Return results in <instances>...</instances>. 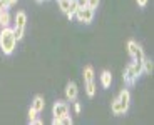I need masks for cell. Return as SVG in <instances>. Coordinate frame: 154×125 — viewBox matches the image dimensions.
I'll list each match as a JSON object with an SVG mask.
<instances>
[{
    "mask_svg": "<svg viewBox=\"0 0 154 125\" xmlns=\"http://www.w3.org/2000/svg\"><path fill=\"white\" fill-rule=\"evenodd\" d=\"M17 40L15 35H14V30L10 27H4L2 32H0V49L4 52V55H12L14 50H15Z\"/></svg>",
    "mask_w": 154,
    "mask_h": 125,
    "instance_id": "obj_1",
    "label": "cell"
},
{
    "mask_svg": "<svg viewBox=\"0 0 154 125\" xmlns=\"http://www.w3.org/2000/svg\"><path fill=\"white\" fill-rule=\"evenodd\" d=\"M84 83H85V94L92 99L96 95V82H94V68L92 65L84 67Z\"/></svg>",
    "mask_w": 154,
    "mask_h": 125,
    "instance_id": "obj_2",
    "label": "cell"
},
{
    "mask_svg": "<svg viewBox=\"0 0 154 125\" xmlns=\"http://www.w3.org/2000/svg\"><path fill=\"white\" fill-rule=\"evenodd\" d=\"M127 52H129V55H131L132 62H143L144 60V50L136 40L127 42Z\"/></svg>",
    "mask_w": 154,
    "mask_h": 125,
    "instance_id": "obj_3",
    "label": "cell"
},
{
    "mask_svg": "<svg viewBox=\"0 0 154 125\" xmlns=\"http://www.w3.org/2000/svg\"><path fill=\"white\" fill-rule=\"evenodd\" d=\"M94 13H96V10L85 5V7H82V8H77L74 17H75L81 23H91L94 20Z\"/></svg>",
    "mask_w": 154,
    "mask_h": 125,
    "instance_id": "obj_4",
    "label": "cell"
},
{
    "mask_svg": "<svg viewBox=\"0 0 154 125\" xmlns=\"http://www.w3.org/2000/svg\"><path fill=\"white\" fill-rule=\"evenodd\" d=\"M117 102H119L121 112H122V115H124L127 110H129V103H131V94H129L127 88H122V90H121L119 97H117Z\"/></svg>",
    "mask_w": 154,
    "mask_h": 125,
    "instance_id": "obj_5",
    "label": "cell"
},
{
    "mask_svg": "<svg viewBox=\"0 0 154 125\" xmlns=\"http://www.w3.org/2000/svg\"><path fill=\"white\" fill-rule=\"evenodd\" d=\"M69 114V107H67V103H64V102H55L54 103V107H52V115L54 117H57V118H60V117H64V115H67Z\"/></svg>",
    "mask_w": 154,
    "mask_h": 125,
    "instance_id": "obj_6",
    "label": "cell"
},
{
    "mask_svg": "<svg viewBox=\"0 0 154 125\" xmlns=\"http://www.w3.org/2000/svg\"><path fill=\"white\" fill-rule=\"evenodd\" d=\"M122 79H124V82L127 83V85H134L136 83V80H137V77H136V73H134V70H132V65L129 64L126 67V70H124V75H122Z\"/></svg>",
    "mask_w": 154,
    "mask_h": 125,
    "instance_id": "obj_7",
    "label": "cell"
},
{
    "mask_svg": "<svg viewBox=\"0 0 154 125\" xmlns=\"http://www.w3.org/2000/svg\"><path fill=\"white\" fill-rule=\"evenodd\" d=\"M77 92H79L77 90V85L74 82H69L67 83V87H66V99L74 102V100L77 99Z\"/></svg>",
    "mask_w": 154,
    "mask_h": 125,
    "instance_id": "obj_8",
    "label": "cell"
},
{
    "mask_svg": "<svg viewBox=\"0 0 154 125\" xmlns=\"http://www.w3.org/2000/svg\"><path fill=\"white\" fill-rule=\"evenodd\" d=\"M30 107L37 112V114H40V112L44 110V107H45V102H44L42 95H35L34 100H32V103H30Z\"/></svg>",
    "mask_w": 154,
    "mask_h": 125,
    "instance_id": "obj_9",
    "label": "cell"
},
{
    "mask_svg": "<svg viewBox=\"0 0 154 125\" xmlns=\"http://www.w3.org/2000/svg\"><path fill=\"white\" fill-rule=\"evenodd\" d=\"M111 83H112V75L109 70H102L100 73V85L104 88H111Z\"/></svg>",
    "mask_w": 154,
    "mask_h": 125,
    "instance_id": "obj_10",
    "label": "cell"
},
{
    "mask_svg": "<svg viewBox=\"0 0 154 125\" xmlns=\"http://www.w3.org/2000/svg\"><path fill=\"white\" fill-rule=\"evenodd\" d=\"M25 25H27V15H25V12H17L15 15V27H22V28H25Z\"/></svg>",
    "mask_w": 154,
    "mask_h": 125,
    "instance_id": "obj_11",
    "label": "cell"
},
{
    "mask_svg": "<svg viewBox=\"0 0 154 125\" xmlns=\"http://www.w3.org/2000/svg\"><path fill=\"white\" fill-rule=\"evenodd\" d=\"M10 13H8V10H2L0 12V27L4 28V27H10Z\"/></svg>",
    "mask_w": 154,
    "mask_h": 125,
    "instance_id": "obj_12",
    "label": "cell"
},
{
    "mask_svg": "<svg viewBox=\"0 0 154 125\" xmlns=\"http://www.w3.org/2000/svg\"><path fill=\"white\" fill-rule=\"evenodd\" d=\"M141 65H143V72H144V73H147V75H151V73H152L154 64H152V60H151V58H146V57H144V60L141 62Z\"/></svg>",
    "mask_w": 154,
    "mask_h": 125,
    "instance_id": "obj_13",
    "label": "cell"
},
{
    "mask_svg": "<svg viewBox=\"0 0 154 125\" xmlns=\"http://www.w3.org/2000/svg\"><path fill=\"white\" fill-rule=\"evenodd\" d=\"M12 30H14V35H15V40H17V42H19V40H22V38H23V34H25V28H22V27H14Z\"/></svg>",
    "mask_w": 154,
    "mask_h": 125,
    "instance_id": "obj_14",
    "label": "cell"
},
{
    "mask_svg": "<svg viewBox=\"0 0 154 125\" xmlns=\"http://www.w3.org/2000/svg\"><path fill=\"white\" fill-rule=\"evenodd\" d=\"M77 8H79V7L75 5V2H72V4H70V8L66 12V15H67V19H69V20H72V19H74V15H75Z\"/></svg>",
    "mask_w": 154,
    "mask_h": 125,
    "instance_id": "obj_15",
    "label": "cell"
},
{
    "mask_svg": "<svg viewBox=\"0 0 154 125\" xmlns=\"http://www.w3.org/2000/svg\"><path fill=\"white\" fill-rule=\"evenodd\" d=\"M111 109H112V114H114V115H122V112H121V107H119V102H117V99L112 100Z\"/></svg>",
    "mask_w": 154,
    "mask_h": 125,
    "instance_id": "obj_16",
    "label": "cell"
},
{
    "mask_svg": "<svg viewBox=\"0 0 154 125\" xmlns=\"http://www.w3.org/2000/svg\"><path fill=\"white\" fill-rule=\"evenodd\" d=\"M70 4H72L70 0H59V8H60L64 13H66V12L70 8Z\"/></svg>",
    "mask_w": 154,
    "mask_h": 125,
    "instance_id": "obj_17",
    "label": "cell"
},
{
    "mask_svg": "<svg viewBox=\"0 0 154 125\" xmlns=\"http://www.w3.org/2000/svg\"><path fill=\"white\" fill-rule=\"evenodd\" d=\"M59 120H60V125H70V124H72V118H70L69 114L64 115V117H60Z\"/></svg>",
    "mask_w": 154,
    "mask_h": 125,
    "instance_id": "obj_18",
    "label": "cell"
},
{
    "mask_svg": "<svg viewBox=\"0 0 154 125\" xmlns=\"http://www.w3.org/2000/svg\"><path fill=\"white\" fill-rule=\"evenodd\" d=\"M99 4H100V0H87V7L94 8V10L99 7Z\"/></svg>",
    "mask_w": 154,
    "mask_h": 125,
    "instance_id": "obj_19",
    "label": "cell"
},
{
    "mask_svg": "<svg viewBox=\"0 0 154 125\" xmlns=\"http://www.w3.org/2000/svg\"><path fill=\"white\" fill-rule=\"evenodd\" d=\"M35 117H37V112H35V110L30 107V109H29V122H32Z\"/></svg>",
    "mask_w": 154,
    "mask_h": 125,
    "instance_id": "obj_20",
    "label": "cell"
},
{
    "mask_svg": "<svg viewBox=\"0 0 154 125\" xmlns=\"http://www.w3.org/2000/svg\"><path fill=\"white\" fill-rule=\"evenodd\" d=\"M7 8H10V7H8V4H7V0H0V12L7 10Z\"/></svg>",
    "mask_w": 154,
    "mask_h": 125,
    "instance_id": "obj_21",
    "label": "cell"
},
{
    "mask_svg": "<svg viewBox=\"0 0 154 125\" xmlns=\"http://www.w3.org/2000/svg\"><path fill=\"white\" fill-rule=\"evenodd\" d=\"M75 5L79 8H82V7H85V5H87V0H75Z\"/></svg>",
    "mask_w": 154,
    "mask_h": 125,
    "instance_id": "obj_22",
    "label": "cell"
},
{
    "mask_svg": "<svg viewBox=\"0 0 154 125\" xmlns=\"http://www.w3.org/2000/svg\"><path fill=\"white\" fill-rule=\"evenodd\" d=\"M81 110H82L81 103H79V102H75V103H74V112H75V114H81Z\"/></svg>",
    "mask_w": 154,
    "mask_h": 125,
    "instance_id": "obj_23",
    "label": "cell"
},
{
    "mask_svg": "<svg viewBox=\"0 0 154 125\" xmlns=\"http://www.w3.org/2000/svg\"><path fill=\"white\" fill-rule=\"evenodd\" d=\"M30 124H32V125H42V124H44V122H42V120H40V118H37V117H35V118H34V120H32V122H30Z\"/></svg>",
    "mask_w": 154,
    "mask_h": 125,
    "instance_id": "obj_24",
    "label": "cell"
},
{
    "mask_svg": "<svg viewBox=\"0 0 154 125\" xmlns=\"http://www.w3.org/2000/svg\"><path fill=\"white\" fill-rule=\"evenodd\" d=\"M137 5H139V7H146V5H147V0H137Z\"/></svg>",
    "mask_w": 154,
    "mask_h": 125,
    "instance_id": "obj_25",
    "label": "cell"
},
{
    "mask_svg": "<svg viewBox=\"0 0 154 125\" xmlns=\"http://www.w3.org/2000/svg\"><path fill=\"white\" fill-rule=\"evenodd\" d=\"M7 4H8V7H12V5L17 4V0H7Z\"/></svg>",
    "mask_w": 154,
    "mask_h": 125,
    "instance_id": "obj_26",
    "label": "cell"
},
{
    "mask_svg": "<svg viewBox=\"0 0 154 125\" xmlns=\"http://www.w3.org/2000/svg\"><path fill=\"white\" fill-rule=\"evenodd\" d=\"M52 124H54V125H60V120H59L57 117H54V120H52Z\"/></svg>",
    "mask_w": 154,
    "mask_h": 125,
    "instance_id": "obj_27",
    "label": "cell"
},
{
    "mask_svg": "<svg viewBox=\"0 0 154 125\" xmlns=\"http://www.w3.org/2000/svg\"><path fill=\"white\" fill-rule=\"evenodd\" d=\"M37 2H45V0H37Z\"/></svg>",
    "mask_w": 154,
    "mask_h": 125,
    "instance_id": "obj_28",
    "label": "cell"
},
{
    "mask_svg": "<svg viewBox=\"0 0 154 125\" xmlns=\"http://www.w3.org/2000/svg\"><path fill=\"white\" fill-rule=\"evenodd\" d=\"M70 2H75V0H70Z\"/></svg>",
    "mask_w": 154,
    "mask_h": 125,
    "instance_id": "obj_29",
    "label": "cell"
},
{
    "mask_svg": "<svg viewBox=\"0 0 154 125\" xmlns=\"http://www.w3.org/2000/svg\"><path fill=\"white\" fill-rule=\"evenodd\" d=\"M57 2H59V0H57Z\"/></svg>",
    "mask_w": 154,
    "mask_h": 125,
    "instance_id": "obj_30",
    "label": "cell"
}]
</instances>
